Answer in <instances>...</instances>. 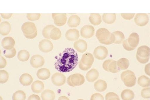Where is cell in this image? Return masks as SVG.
I'll list each match as a JSON object with an SVG mask.
<instances>
[{"label":"cell","mask_w":150,"mask_h":100,"mask_svg":"<svg viewBox=\"0 0 150 100\" xmlns=\"http://www.w3.org/2000/svg\"><path fill=\"white\" fill-rule=\"evenodd\" d=\"M55 68L60 73L72 71L78 64L79 58L77 52L71 48H67L56 57Z\"/></svg>","instance_id":"1"},{"label":"cell","mask_w":150,"mask_h":100,"mask_svg":"<svg viewBox=\"0 0 150 100\" xmlns=\"http://www.w3.org/2000/svg\"><path fill=\"white\" fill-rule=\"evenodd\" d=\"M121 77V80L126 87H132L135 85L136 77L132 71L129 70L124 71L122 73Z\"/></svg>","instance_id":"2"},{"label":"cell","mask_w":150,"mask_h":100,"mask_svg":"<svg viewBox=\"0 0 150 100\" xmlns=\"http://www.w3.org/2000/svg\"><path fill=\"white\" fill-rule=\"evenodd\" d=\"M85 82L84 76L79 73H75L70 76L67 78V83L72 87L81 86Z\"/></svg>","instance_id":"3"},{"label":"cell","mask_w":150,"mask_h":100,"mask_svg":"<svg viewBox=\"0 0 150 100\" xmlns=\"http://www.w3.org/2000/svg\"><path fill=\"white\" fill-rule=\"evenodd\" d=\"M21 29L24 35L29 36L37 32L36 25L34 23L26 22L22 25Z\"/></svg>","instance_id":"4"},{"label":"cell","mask_w":150,"mask_h":100,"mask_svg":"<svg viewBox=\"0 0 150 100\" xmlns=\"http://www.w3.org/2000/svg\"><path fill=\"white\" fill-rule=\"evenodd\" d=\"M108 55L107 49L104 46H98L94 50V56L96 59L98 60L105 59L107 57Z\"/></svg>","instance_id":"5"},{"label":"cell","mask_w":150,"mask_h":100,"mask_svg":"<svg viewBox=\"0 0 150 100\" xmlns=\"http://www.w3.org/2000/svg\"><path fill=\"white\" fill-rule=\"evenodd\" d=\"M111 34V32L107 29L101 28L97 30L96 36L98 41L102 43L109 38Z\"/></svg>","instance_id":"6"},{"label":"cell","mask_w":150,"mask_h":100,"mask_svg":"<svg viewBox=\"0 0 150 100\" xmlns=\"http://www.w3.org/2000/svg\"><path fill=\"white\" fill-rule=\"evenodd\" d=\"M55 24L62 27L65 24L67 20L66 13H52V14Z\"/></svg>","instance_id":"7"},{"label":"cell","mask_w":150,"mask_h":100,"mask_svg":"<svg viewBox=\"0 0 150 100\" xmlns=\"http://www.w3.org/2000/svg\"><path fill=\"white\" fill-rule=\"evenodd\" d=\"M66 81V78L64 74L60 73H55L52 76V82L54 85L58 87L64 85Z\"/></svg>","instance_id":"8"},{"label":"cell","mask_w":150,"mask_h":100,"mask_svg":"<svg viewBox=\"0 0 150 100\" xmlns=\"http://www.w3.org/2000/svg\"><path fill=\"white\" fill-rule=\"evenodd\" d=\"M95 32L94 28L90 25H84L81 29V36L83 38H89L92 37Z\"/></svg>","instance_id":"9"},{"label":"cell","mask_w":150,"mask_h":100,"mask_svg":"<svg viewBox=\"0 0 150 100\" xmlns=\"http://www.w3.org/2000/svg\"><path fill=\"white\" fill-rule=\"evenodd\" d=\"M30 63L33 67L38 69L43 66L45 64V60L42 56L38 55H35L31 58Z\"/></svg>","instance_id":"10"},{"label":"cell","mask_w":150,"mask_h":100,"mask_svg":"<svg viewBox=\"0 0 150 100\" xmlns=\"http://www.w3.org/2000/svg\"><path fill=\"white\" fill-rule=\"evenodd\" d=\"M149 21V17L146 13H137L135 16L134 22L138 26L143 27L146 25Z\"/></svg>","instance_id":"11"},{"label":"cell","mask_w":150,"mask_h":100,"mask_svg":"<svg viewBox=\"0 0 150 100\" xmlns=\"http://www.w3.org/2000/svg\"><path fill=\"white\" fill-rule=\"evenodd\" d=\"M39 48L42 52L48 53L53 50V45L50 41L44 39L40 42Z\"/></svg>","instance_id":"12"},{"label":"cell","mask_w":150,"mask_h":100,"mask_svg":"<svg viewBox=\"0 0 150 100\" xmlns=\"http://www.w3.org/2000/svg\"><path fill=\"white\" fill-rule=\"evenodd\" d=\"M15 41L14 39L10 36L6 37L2 39L1 45L6 50L12 49L14 48Z\"/></svg>","instance_id":"13"},{"label":"cell","mask_w":150,"mask_h":100,"mask_svg":"<svg viewBox=\"0 0 150 100\" xmlns=\"http://www.w3.org/2000/svg\"><path fill=\"white\" fill-rule=\"evenodd\" d=\"M66 38L70 41H76L79 37V31L76 29H70L68 30L65 34Z\"/></svg>","instance_id":"14"},{"label":"cell","mask_w":150,"mask_h":100,"mask_svg":"<svg viewBox=\"0 0 150 100\" xmlns=\"http://www.w3.org/2000/svg\"><path fill=\"white\" fill-rule=\"evenodd\" d=\"M74 46L75 49L80 53L85 52L88 48L87 43L83 39H79L75 41Z\"/></svg>","instance_id":"15"},{"label":"cell","mask_w":150,"mask_h":100,"mask_svg":"<svg viewBox=\"0 0 150 100\" xmlns=\"http://www.w3.org/2000/svg\"><path fill=\"white\" fill-rule=\"evenodd\" d=\"M80 60L82 63L86 66H91L94 61V58L91 53L87 52L82 56Z\"/></svg>","instance_id":"16"},{"label":"cell","mask_w":150,"mask_h":100,"mask_svg":"<svg viewBox=\"0 0 150 100\" xmlns=\"http://www.w3.org/2000/svg\"><path fill=\"white\" fill-rule=\"evenodd\" d=\"M127 39L129 45L133 48H136L139 42V36L135 32H133L131 34Z\"/></svg>","instance_id":"17"},{"label":"cell","mask_w":150,"mask_h":100,"mask_svg":"<svg viewBox=\"0 0 150 100\" xmlns=\"http://www.w3.org/2000/svg\"><path fill=\"white\" fill-rule=\"evenodd\" d=\"M44 89V84L42 81L36 80L34 81L31 85V90L33 92L40 94Z\"/></svg>","instance_id":"18"},{"label":"cell","mask_w":150,"mask_h":100,"mask_svg":"<svg viewBox=\"0 0 150 100\" xmlns=\"http://www.w3.org/2000/svg\"><path fill=\"white\" fill-rule=\"evenodd\" d=\"M99 76V73L97 69H93L86 73V78L89 82L93 83L97 80Z\"/></svg>","instance_id":"19"},{"label":"cell","mask_w":150,"mask_h":100,"mask_svg":"<svg viewBox=\"0 0 150 100\" xmlns=\"http://www.w3.org/2000/svg\"><path fill=\"white\" fill-rule=\"evenodd\" d=\"M19 81L21 85L23 86L30 85L33 81L32 76L28 73H23L20 76Z\"/></svg>","instance_id":"20"},{"label":"cell","mask_w":150,"mask_h":100,"mask_svg":"<svg viewBox=\"0 0 150 100\" xmlns=\"http://www.w3.org/2000/svg\"><path fill=\"white\" fill-rule=\"evenodd\" d=\"M139 57L143 58L149 57L150 48L146 45L140 46L138 48L137 54Z\"/></svg>","instance_id":"21"},{"label":"cell","mask_w":150,"mask_h":100,"mask_svg":"<svg viewBox=\"0 0 150 100\" xmlns=\"http://www.w3.org/2000/svg\"><path fill=\"white\" fill-rule=\"evenodd\" d=\"M50 71L49 69L45 68L39 69L37 73L38 78L42 80H47L50 78Z\"/></svg>","instance_id":"22"},{"label":"cell","mask_w":150,"mask_h":100,"mask_svg":"<svg viewBox=\"0 0 150 100\" xmlns=\"http://www.w3.org/2000/svg\"><path fill=\"white\" fill-rule=\"evenodd\" d=\"M11 29V25L9 22H4L0 24V34L1 35H8L10 32Z\"/></svg>","instance_id":"23"},{"label":"cell","mask_w":150,"mask_h":100,"mask_svg":"<svg viewBox=\"0 0 150 100\" xmlns=\"http://www.w3.org/2000/svg\"><path fill=\"white\" fill-rule=\"evenodd\" d=\"M81 23V19L78 15H72L70 16L68 21L67 24L70 27H76Z\"/></svg>","instance_id":"24"},{"label":"cell","mask_w":150,"mask_h":100,"mask_svg":"<svg viewBox=\"0 0 150 100\" xmlns=\"http://www.w3.org/2000/svg\"><path fill=\"white\" fill-rule=\"evenodd\" d=\"M95 90L98 92H104L107 87V83L105 81L102 80H98L94 85Z\"/></svg>","instance_id":"25"},{"label":"cell","mask_w":150,"mask_h":100,"mask_svg":"<svg viewBox=\"0 0 150 100\" xmlns=\"http://www.w3.org/2000/svg\"><path fill=\"white\" fill-rule=\"evenodd\" d=\"M116 18L115 13H104L102 17L103 22L107 24H113L115 21Z\"/></svg>","instance_id":"26"},{"label":"cell","mask_w":150,"mask_h":100,"mask_svg":"<svg viewBox=\"0 0 150 100\" xmlns=\"http://www.w3.org/2000/svg\"><path fill=\"white\" fill-rule=\"evenodd\" d=\"M89 20L91 24L94 25H99L102 22L101 16L99 13H91Z\"/></svg>","instance_id":"27"},{"label":"cell","mask_w":150,"mask_h":100,"mask_svg":"<svg viewBox=\"0 0 150 100\" xmlns=\"http://www.w3.org/2000/svg\"><path fill=\"white\" fill-rule=\"evenodd\" d=\"M41 97L42 100H54L55 95L52 90H46L42 92Z\"/></svg>","instance_id":"28"},{"label":"cell","mask_w":150,"mask_h":100,"mask_svg":"<svg viewBox=\"0 0 150 100\" xmlns=\"http://www.w3.org/2000/svg\"><path fill=\"white\" fill-rule=\"evenodd\" d=\"M121 97L123 100H132L134 98V93L132 90L126 89L122 92Z\"/></svg>","instance_id":"29"},{"label":"cell","mask_w":150,"mask_h":100,"mask_svg":"<svg viewBox=\"0 0 150 100\" xmlns=\"http://www.w3.org/2000/svg\"><path fill=\"white\" fill-rule=\"evenodd\" d=\"M117 66L120 70H125L129 66V60L125 58H122L117 61Z\"/></svg>","instance_id":"30"},{"label":"cell","mask_w":150,"mask_h":100,"mask_svg":"<svg viewBox=\"0 0 150 100\" xmlns=\"http://www.w3.org/2000/svg\"><path fill=\"white\" fill-rule=\"evenodd\" d=\"M138 83L143 87H149L150 86V79L145 76H142L138 78Z\"/></svg>","instance_id":"31"},{"label":"cell","mask_w":150,"mask_h":100,"mask_svg":"<svg viewBox=\"0 0 150 100\" xmlns=\"http://www.w3.org/2000/svg\"><path fill=\"white\" fill-rule=\"evenodd\" d=\"M30 57V53L26 50H21L18 53V59L21 62H25L28 61Z\"/></svg>","instance_id":"32"},{"label":"cell","mask_w":150,"mask_h":100,"mask_svg":"<svg viewBox=\"0 0 150 100\" xmlns=\"http://www.w3.org/2000/svg\"><path fill=\"white\" fill-rule=\"evenodd\" d=\"M62 36V32L59 29L55 27L51 30L50 34V37L51 39L54 40H57L59 39Z\"/></svg>","instance_id":"33"},{"label":"cell","mask_w":150,"mask_h":100,"mask_svg":"<svg viewBox=\"0 0 150 100\" xmlns=\"http://www.w3.org/2000/svg\"><path fill=\"white\" fill-rule=\"evenodd\" d=\"M112 33L114 35L115 37L116 40L114 43L120 44L123 43L125 39V36L122 32L120 31H116L112 32Z\"/></svg>","instance_id":"34"},{"label":"cell","mask_w":150,"mask_h":100,"mask_svg":"<svg viewBox=\"0 0 150 100\" xmlns=\"http://www.w3.org/2000/svg\"><path fill=\"white\" fill-rule=\"evenodd\" d=\"M25 93L22 90H18L14 93L12 96L13 100H25Z\"/></svg>","instance_id":"35"},{"label":"cell","mask_w":150,"mask_h":100,"mask_svg":"<svg viewBox=\"0 0 150 100\" xmlns=\"http://www.w3.org/2000/svg\"><path fill=\"white\" fill-rule=\"evenodd\" d=\"M55 27L53 25L50 24L45 27L42 31V34L44 38L50 39V34L51 31Z\"/></svg>","instance_id":"36"},{"label":"cell","mask_w":150,"mask_h":100,"mask_svg":"<svg viewBox=\"0 0 150 100\" xmlns=\"http://www.w3.org/2000/svg\"><path fill=\"white\" fill-rule=\"evenodd\" d=\"M9 74L4 70H0V84L6 83L8 80Z\"/></svg>","instance_id":"37"},{"label":"cell","mask_w":150,"mask_h":100,"mask_svg":"<svg viewBox=\"0 0 150 100\" xmlns=\"http://www.w3.org/2000/svg\"><path fill=\"white\" fill-rule=\"evenodd\" d=\"M108 69L109 72L112 73H117L120 71L117 65V61L114 60L109 64Z\"/></svg>","instance_id":"38"},{"label":"cell","mask_w":150,"mask_h":100,"mask_svg":"<svg viewBox=\"0 0 150 100\" xmlns=\"http://www.w3.org/2000/svg\"><path fill=\"white\" fill-rule=\"evenodd\" d=\"M4 52V55L6 58L11 59L16 55V49L13 48L10 50H5Z\"/></svg>","instance_id":"39"},{"label":"cell","mask_w":150,"mask_h":100,"mask_svg":"<svg viewBox=\"0 0 150 100\" xmlns=\"http://www.w3.org/2000/svg\"><path fill=\"white\" fill-rule=\"evenodd\" d=\"M41 17L40 13H27L28 19L32 21H35L39 20Z\"/></svg>","instance_id":"40"},{"label":"cell","mask_w":150,"mask_h":100,"mask_svg":"<svg viewBox=\"0 0 150 100\" xmlns=\"http://www.w3.org/2000/svg\"><path fill=\"white\" fill-rule=\"evenodd\" d=\"M142 97L144 99L150 98V88L146 87L142 90L141 93Z\"/></svg>","instance_id":"41"},{"label":"cell","mask_w":150,"mask_h":100,"mask_svg":"<svg viewBox=\"0 0 150 100\" xmlns=\"http://www.w3.org/2000/svg\"><path fill=\"white\" fill-rule=\"evenodd\" d=\"M115 40V37L114 35L112 33H111L109 38L107 41L103 43L102 44L106 45H111L112 43H114Z\"/></svg>","instance_id":"42"},{"label":"cell","mask_w":150,"mask_h":100,"mask_svg":"<svg viewBox=\"0 0 150 100\" xmlns=\"http://www.w3.org/2000/svg\"><path fill=\"white\" fill-rule=\"evenodd\" d=\"M90 100H104V97L99 93H95L91 95Z\"/></svg>","instance_id":"43"},{"label":"cell","mask_w":150,"mask_h":100,"mask_svg":"<svg viewBox=\"0 0 150 100\" xmlns=\"http://www.w3.org/2000/svg\"><path fill=\"white\" fill-rule=\"evenodd\" d=\"M123 46L125 49L127 50L130 51L134 50L135 48H133L129 45L128 43L127 39H125L123 42Z\"/></svg>","instance_id":"44"},{"label":"cell","mask_w":150,"mask_h":100,"mask_svg":"<svg viewBox=\"0 0 150 100\" xmlns=\"http://www.w3.org/2000/svg\"><path fill=\"white\" fill-rule=\"evenodd\" d=\"M113 60H114L112 59H108L105 60V61L103 62V69H104L105 71L109 72L108 67L109 64L111 63L113 61Z\"/></svg>","instance_id":"45"},{"label":"cell","mask_w":150,"mask_h":100,"mask_svg":"<svg viewBox=\"0 0 150 100\" xmlns=\"http://www.w3.org/2000/svg\"><path fill=\"white\" fill-rule=\"evenodd\" d=\"M135 15V13H121V15L124 19L130 20L132 19Z\"/></svg>","instance_id":"46"},{"label":"cell","mask_w":150,"mask_h":100,"mask_svg":"<svg viewBox=\"0 0 150 100\" xmlns=\"http://www.w3.org/2000/svg\"><path fill=\"white\" fill-rule=\"evenodd\" d=\"M7 62L5 59L0 55V69L4 68L6 66Z\"/></svg>","instance_id":"47"},{"label":"cell","mask_w":150,"mask_h":100,"mask_svg":"<svg viewBox=\"0 0 150 100\" xmlns=\"http://www.w3.org/2000/svg\"><path fill=\"white\" fill-rule=\"evenodd\" d=\"M136 57H137L138 61L140 62V63L142 64L146 63L147 62H149V57L146 58H143L140 57L137 54H136Z\"/></svg>","instance_id":"48"},{"label":"cell","mask_w":150,"mask_h":100,"mask_svg":"<svg viewBox=\"0 0 150 100\" xmlns=\"http://www.w3.org/2000/svg\"><path fill=\"white\" fill-rule=\"evenodd\" d=\"M91 66H86L83 64L80 60L79 63V67L80 69L83 71H87L91 68Z\"/></svg>","instance_id":"49"},{"label":"cell","mask_w":150,"mask_h":100,"mask_svg":"<svg viewBox=\"0 0 150 100\" xmlns=\"http://www.w3.org/2000/svg\"><path fill=\"white\" fill-rule=\"evenodd\" d=\"M119 97L118 95L115 94V93L113 92H110L107 93V94L105 95V100H108L110 98H111L112 97Z\"/></svg>","instance_id":"50"},{"label":"cell","mask_w":150,"mask_h":100,"mask_svg":"<svg viewBox=\"0 0 150 100\" xmlns=\"http://www.w3.org/2000/svg\"><path fill=\"white\" fill-rule=\"evenodd\" d=\"M28 100H41L40 98L38 95L36 94H32L30 95Z\"/></svg>","instance_id":"51"},{"label":"cell","mask_w":150,"mask_h":100,"mask_svg":"<svg viewBox=\"0 0 150 100\" xmlns=\"http://www.w3.org/2000/svg\"><path fill=\"white\" fill-rule=\"evenodd\" d=\"M1 14L2 18L4 19H8L11 17L13 13H1Z\"/></svg>","instance_id":"52"},{"label":"cell","mask_w":150,"mask_h":100,"mask_svg":"<svg viewBox=\"0 0 150 100\" xmlns=\"http://www.w3.org/2000/svg\"><path fill=\"white\" fill-rule=\"evenodd\" d=\"M144 71L145 73L149 76H150V64L149 63L146 65L145 67Z\"/></svg>","instance_id":"53"},{"label":"cell","mask_w":150,"mask_h":100,"mask_svg":"<svg viewBox=\"0 0 150 100\" xmlns=\"http://www.w3.org/2000/svg\"><path fill=\"white\" fill-rule=\"evenodd\" d=\"M37 35V32H36V33H35L34 34L31 35H29V36H27V35H25L24 36L26 38L29 39H33L35 38H36V36Z\"/></svg>","instance_id":"54"},{"label":"cell","mask_w":150,"mask_h":100,"mask_svg":"<svg viewBox=\"0 0 150 100\" xmlns=\"http://www.w3.org/2000/svg\"><path fill=\"white\" fill-rule=\"evenodd\" d=\"M58 100H70L69 98L65 96L60 97L58 99Z\"/></svg>","instance_id":"55"},{"label":"cell","mask_w":150,"mask_h":100,"mask_svg":"<svg viewBox=\"0 0 150 100\" xmlns=\"http://www.w3.org/2000/svg\"><path fill=\"white\" fill-rule=\"evenodd\" d=\"M108 100H120V99L119 97H112L111 98H110Z\"/></svg>","instance_id":"56"},{"label":"cell","mask_w":150,"mask_h":100,"mask_svg":"<svg viewBox=\"0 0 150 100\" xmlns=\"http://www.w3.org/2000/svg\"><path fill=\"white\" fill-rule=\"evenodd\" d=\"M0 100H3V99L1 96H0Z\"/></svg>","instance_id":"57"},{"label":"cell","mask_w":150,"mask_h":100,"mask_svg":"<svg viewBox=\"0 0 150 100\" xmlns=\"http://www.w3.org/2000/svg\"><path fill=\"white\" fill-rule=\"evenodd\" d=\"M1 54V50H0V54Z\"/></svg>","instance_id":"58"},{"label":"cell","mask_w":150,"mask_h":100,"mask_svg":"<svg viewBox=\"0 0 150 100\" xmlns=\"http://www.w3.org/2000/svg\"><path fill=\"white\" fill-rule=\"evenodd\" d=\"M77 100H84L82 99H79Z\"/></svg>","instance_id":"59"},{"label":"cell","mask_w":150,"mask_h":100,"mask_svg":"<svg viewBox=\"0 0 150 100\" xmlns=\"http://www.w3.org/2000/svg\"><path fill=\"white\" fill-rule=\"evenodd\" d=\"M1 22V18L0 17V22Z\"/></svg>","instance_id":"60"},{"label":"cell","mask_w":150,"mask_h":100,"mask_svg":"<svg viewBox=\"0 0 150 100\" xmlns=\"http://www.w3.org/2000/svg\"></svg>","instance_id":"61"}]
</instances>
